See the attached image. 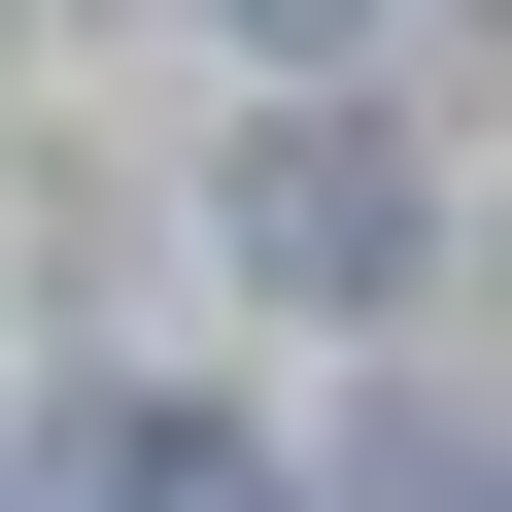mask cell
I'll list each match as a JSON object with an SVG mask.
<instances>
[]
</instances>
